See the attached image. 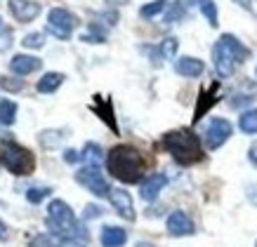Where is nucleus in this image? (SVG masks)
Here are the masks:
<instances>
[{
  "instance_id": "f257e3e1",
  "label": "nucleus",
  "mask_w": 257,
  "mask_h": 247,
  "mask_svg": "<svg viewBox=\"0 0 257 247\" xmlns=\"http://www.w3.org/2000/svg\"><path fill=\"white\" fill-rule=\"evenodd\" d=\"M106 167L113 177L125 181V184H137L147 172V160L142 158V153L135 146L120 144V146H113L109 151Z\"/></svg>"
},
{
  "instance_id": "f03ea898",
  "label": "nucleus",
  "mask_w": 257,
  "mask_h": 247,
  "mask_svg": "<svg viewBox=\"0 0 257 247\" xmlns=\"http://www.w3.org/2000/svg\"><path fill=\"white\" fill-rule=\"evenodd\" d=\"M163 146L172 153V158L179 165H194L203 158L201 151V141L194 132L189 130H177V132H168L163 137Z\"/></svg>"
},
{
  "instance_id": "7ed1b4c3",
  "label": "nucleus",
  "mask_w": 257,
  "mask_h": 247,
  "mask_svg": "<svg viewBox=\"0 0 257 247\" xmlns=\"http://www.w3.org/2000/svg\"><path fill=\"white\" fill-rule=\"evenodd\" d=\"M250 57V50L243 47L234 36H222L219 43L215 45V66L222 78L231 76L234 71V62H245Z\"/></svg>"
},
{
  "instance_id": "20e7f679",
  "label": "nucleus",
  "mask_w": 257,
  "mask_h": 247,
  "mask_svg": "<svg viewBox=\"0 0 257 247\" xmlns=\"http://www.w3.org/2000/svg\"><path fill=\"white\" fill-rule=\"evenodd\" d=\"M0 162L3 167L17 177H26L36 170V158L29 148H24L22 144H15V141H5L0 146Z\"/></svg>"
},
{
  "instance_id": "39448f33",
  "label": "nucleus",
  "mask_w": 257,
  "mask_h": 247,
  "mask_svg": "<svg viewBox=\"0 0 257 247\" xmlns=\"http://www.w3.org/2000/svg\"><path fill=\"white\" fill-rule=\"evenodd\" d=\"M47 224L52 226V233L66 235L76 226V214L64 200H52L50 207H47Z\"/></svg>"
},
{
  "instance_id": "423d86ee",
  "label": "nucleus",
  "mask_w": 257,
  "mask_h": 247,
  "mask_svg": "<svg viewBox=\"0 0 257 247\" xmlns=\"http://www.w3.org/2000/svg\"><path fill=\"white\" fill-rule=\"evenodd\" d=\"M76 24H78V19L64 8L50 10V15H47V31L55 33L59 40H69L71 31L76 29Z\"/></svg>"
},
{
  "instance_id": "0eeeda50",
  "label": "nucleus",
  "mask_w": 257,
  "mask_h": 247,
  "mask_svg": "<svg viewBox=\"0 0 257 247\" xmlns=\"http://www.w3.org/2000/svg\"><path fill=\"white\" fill-rule=\"evenodd\" d=\"M76 181L85 186L90 193L99 195V198H104V195L111 193V188H109V184H106L104 174H101L99 167H94V165H87V167H83V170L76 172Z\"/></svg>"
},
{
  "instance_id": "6e6552de",
  "label": "nucleus",
  "mask_w": 257,
  "mask_h": 247,
  "mask_svg": "<svg viewBox=\"0 0 257 247\" xmlns=\"http://www.w3.org/2000/svg\"><path fill=\"white\" fill-rule=\"evenodd\" d=\"M229 137H231V123L224 120V118H212L208 130H205V144H208V148H219Z\"/></svg>"
},
{
  "instance_id": "1a4fd4ad",
  "label": "nucleus",
  "mask_w": 257,
  "mask_h": 247,
  "mask_svg": "<svg viewBox=\"0 0 257 247\" xmlns=\"http://www.w3.org/2000/svg\"><path fill=\"white\" fill-rule=\"evenodd\" d=\"M10 12L22 24H29L43 12V5L36 0H10Z\"/></svg>"
},
{
  "instance_id": "9d476101",
  "label": "nucleus",
  "mask_w": 257,
  "mask_h": 247,
  "mask_svg": "<svg viewBox=\"0 0 257 247\" xmlns=\"http://www.w3.org/2000/svg\"><path fill=\"white\" fill-rule=\"evenodd\" d=\"M10 69L17 76H29V73L40 69V59H36L31 54H17V57H12V62H10Z\"/></svg>"
},
{
  "instance_id": "9b49d317",
  "label": "nucleus",
  "mask_w": 257,
  "mask_h": 247,
  "mask_svg": "<svg viewBox=\"0 0 257 247\" xmlns=\"http://www.w3.org/2000/svg\"><path fill=\"white\" fill-rule=\"evenodd\" d=\"M113 207L118 209V214L125 216V219H135V209H133V198L127 191H120V188H113L109 193Z\"/></svg>"
},
{
  "instance_id": "f8f14e48",
  "label": "nucleus",
  "mask_w": 257,
  "mask_h": 247,
  "mask_svg": "<svg viewBox=\"0 0 257 247\" xmlns=\"http://www.w3.org/2000/svg\"><path fill=\"white\" fill-rule=\"evenodd\" d=\"M168 231L172 235H189V233H194V224L184 212H172L168 216Z\"/></svg>"
},
{
  "instance_id": "ddd939ff",
  "label": "nucleus",
  "mask_w": 257,
  "mask_h": 247,
  "mask_svg": "<svg viewBox=\"0 0 257 247\" xmlns=\"http://www.w3.org/2000/svg\"><path fill=\"white\" fill-rule=\"evenodd\" d=\"M168 184V177L165 174H154V177H149L144 184H142V198L144 200H154L158 193H161V188Z\"/></svg>"
},
{
  "instance_id": "4468645a",
  "label": "nucleus",
  "mask_w": 257,
  "mask_h": 247,
  "mask_svg": "<svg viewBox=\"0 0 257 247\" xmlns=\"http://www.w3.org/2000/svg\"><path fill=\"white\" fill-rule=\"evenodd\" d=\"M127 240L123 228H118V226H104V231H101V245L104 247H120Z\"/></svg>"
},
{
  "instance_id": "2eb2a0df",
  "label": "nucleus",
  "mask_w": 257,
  "mask_h": 247,
  "mask_svg": "<svg viewBox=\"0 0 257 247\" xmlns=\"http://www.w3.org/2000/svg\"><path fill=\"white\" fill-rule=\"evenodd\" d=\"M177 73L179 76H187V78H196L203 73V62L201 59H191V57H184V59H179L177 62Z\"/></svg>"
},
{
  "instance_id": "dca6fc26",
  "label": "nucleus",
  "mask_w": 257,
  "mask_h": 247,
  "mask_svg": "<svg viewBox=\"0 0 257 247\" xmlns=\"http://www.w3.org/2000/svg\"><path fill=\"white\" fill-rule=\"evenodd\" d=\"M94 111H97V116L104 120V123L109 125L113 132H118V125H116V118H113V111H111V101L109 99H94Z\"/></svg>"
},
{
  "instance_id": "f3484780",
  "label": "nucleus",
  "mask_w": 257,
  "mask_h": 247,
  "mask_svg": "<svg viewBox=\"0 0 257 247\" xmlns=\"http://www.w3.org/2000/svg\"><path fill=\"white\" fill-rule=\"evenodd\" d=\"M62 83H64L62 73H45V76L38 80V85H36V87H38L40 94H52L57 87L62 85Z\"/></svg>"
},
{
  "instance_id": "a211bd4d",
  "label": "nucleus",
  "mask_w": 257,
  "mask_h": 247,
  "mask_svg": "<svg viewBox=\"0 0 257 247\" xmlns=\"http://www.w3.org/2000/svg\"><path fill=\"white\" fill-rule=\"evenodd\" d=\"M64 245V235L59 233H40L31 240V247H62Z\"/></svg>"
},
{
  "instance_id": "6ab92c4d",
  "label": "nucleus",
  "mask_w": 257,
  "mask_h": 247,
  "mask_svg": "<svg viewBox=\"0 0 257 247\" xmlns=\"http://www.w3.org/2000/svg\"><path fill=\"white\" fill-rule=\"evenodd\" d=\"M215 94H217V85H212L210 92H203V94H201V99H198V106H196V116H194V120H201L203 113H205V111H208V108H210L212 104L217 101V97H215Z\"/></svg>"
},
{
  "instance_id": "aec40b11",
  "label": "nucleus",
  "mask_w": 257,
  "mask_h": 247,
  "mask_svg": "<svg viewBox=\"0 0 257 247\" xmlns=\"http://www.w3.org/2000/svg\"><path fill=\"white\" fill-rule=\"evenodd\" d=\"M17 120V104L10 99H0V123L12 125Z\"/></svg>"
},
{
  "instance_id": "412c9836",
  "label": "nucleus",
  "mask_w": 257,
  "mask_h": 247,
  "mask_svg": "<svg viewBox=\"0 0 257 247\" xmlns=\"http://www.w3.org/2000/svg\"><path fill=\"white\" fill-rule=\"evenodd\" d=\"M101 158H104V155H101V148L97 146V144H85L83 153H80V160H85L87 165H94V167L101 162Z\"/></svg>"
},
{
  "instance_id": "4be33fe9",
  "label": "nucleus",
  "mask_w": 257,
  "mask_h": 247,
  "mask_svg": "<svg viewBox=\"0 0 257 247\" xmlns=\"http://www.w3.org/2000/svg\"><path fill=\"white\" fill-rule=\"evenodd\" d=\"M241 130L245 132V134H255L257 132V111H245L241 116Z\"/></svg>"
},
{
  "instance_id": "5701e85b",
  "label": "nucleus",
  "mask_w": 257,
  "mask_h": 247,
  "mask_svg": "<svg viewBox=\"0 0 257 247\" xmlns=\"http://www.w3.org/2000/svg\"><path fill=\"white\" fill-rule=\"evenodd\" d=\"M196 5L201 8V12L208 17V22H210L212 26H217V8H215V3H212V0H198Z\"/></svg>"
},
{
  "instance_id": "b1692460",
  "label": "nucleus",
  "mask_w": 257,
  "mask_h": 247,
  "mask_svg": "<svg viewBox=\"0 0 257 247\" xmlns=\"http://www.w3.org/2000/svg\"><path fill=\"white\" fill-rule=\"evenodd\" d=\"M50 193H52L50 188H29V191H26V200L33 202V205H38V202H43Z\"/></svg>"
},
{
  "instance_id": "393cba45",
  "label": "nucleus",
  "mask_w": 257,
  "mask_h": 247,
  "mask_svg": "<svg viewBox=\"0 0 257 247\" xmlns=\"http://www.w3.org/2000/svg\"><path fill=\"white\" fill-rule=\"evenodd\" d=\"M22 45L31 47V50H40V47L45 45V36H43V33H29V36L22 40Z\"/></svg>"
},
{
  "instance_id": "a878e982",
  "label": "nucleus",
  "mask_w": 257,
  "mask_h": 247,
  "mask_svg": "<svg viewBox=\"0 0 257 247\" xmlns=\"http://www.w3.org/2000/svg\"><path fill=\"white\" fill-rule=\"evenodd\" d=\"M0 87L8 92H19L24 90V80L22 78H0Z\"/></svg>"
},
{
  "instance_id": "bb28decb",
  "label": "nucleus",
  "mask_w": 257,
  "mask_h": 247,
  "mask_svg": "<svg viewBox=\"0 0 257 247\" xmlns=\"http://www.w3.org/2000/svg\"><path fill=\"white\" fill-rule=\"evenodd\" d=\"M165 8V0H154V3H149V5H144V8L140 10V15L142 17H154V15H158V12H161V10Z\"/></svg>"
},
{
  "instance_id": "cd10ccee",
  "label": "nucleus",
  "mask_w": 257,
  "mask_h": 247,
  "mask_svg": "<svg viewBox=\"0 0 257 247\" xmlns=\"http://www.w3.org/2000/svg\"><path fill=\"white\" fill-rule=\"evenodd\" d=\"M184 12H187V10H184V5H182V3H175V5H172V10L168 12V17H165V22H168V24L177 22V19H182V17H184Z\"/></svg>"
},
{
  "instance_id": "c85d7f7f",
  "label": "nucleus",
  "mask_w": 257,
  "mask_h": 247,
  "mask_svg": "<svg viewBox=\"0 0 257 247\" xmlns=\"http://www.w3.org/2000/svg\"><path fill=\"white\" fill-rule=\"evenodd\" d=\"M175 52H177V40H175V38H168V40H163V45H161V54L170 59V57H172V54H175Z\"/></svg>"
},
{
  "instance_id": "c756f323",
  "label": "nucleus",
  "mask_w": 257,
  "mask_h": 247,
  "mask_svg": "<svg viewBox=\"0 0 257 247\" xmlns=\"http://www.w3.org/2000/svg\"><path fill=\"white\" fill-rule=\"evenodd\" d=\"M59 139H62V134H59V132H43V134H40L43 146H55Z\"/></svg>"
},
{
  "instance_id": "7c9ffc66",
  "label": "nucleus",
  "mask_w": 257,
  "mask_h": 247,
  "mask_svg": "<svg viewBox=\"0 0 257 247\" xmlns=\"http://www.w3.org/2000/svg\"><path fill=\"white\" fill-rule=\"evenodd\" d=\"M10 45H12V31L3 29V33H0V50H8Z\"/></svg>"
},
{
  "instance_id": "2f4dec72",
  "label": "nucleus",
  "mask_w": 257,
  "mask_h": 247,
  "mask_svg": "<svg viewBox=\"0 0 257 247\" xmlns=\"http://www.w3.org/2000/svg\"><path fill=\"white\" fill-rule=\"evenodd\" d=\"M78 158H80L78 151H66V153H64V160H66V162H76Z\"/></svg>"
},
{
  "instance_id": "473e14b6",
  "label": "nucleus",
  "mask_w": 257,
  "mask_h": 247,
  "mask_svg": "<svg viewBox=\"0 0 257 247\" xmlns=\"http://www.w3.org/2000/svg\"><path fill=\"white\" fill-rule=\"evenodd\" d=\"M250 160L257 165V144H252V148H250Z\"/></svg>"
},
{
  "instance_id": "72a5a7b5",
  "label": "nucleus",
  "mask_w": 257,
  "mask_h": 247,
  "mask_svg": "<svg viewBox=\"0 0 257 247\" xmlns=\"http://www.w3.org/2000/svg\"><path fill=\"white\" fill-rule=\"evenodd\" d=\"M236 3H238V5H243V8H248V5H250V0H236Z\"/></svg>"
},
{
  "instance_id": "f704fd0d",
  "label": "nucleus",
  "mask_w": 257,
  "mask_h": 247,
  "mask_svg": "<svg viewBox=\"0 0 257 247\" xmlns=\"http://www.w3.org/2000/svg\"><path fill=\"white\" fill-rule=\"evenodd\" d=\"M137 247H151V245H149V242H140V245H137Z\"/></svg>"
},
{
  "instance_id": "c9c22d12",
  "label": "nucleus",
  "mask_w": 257,
  "mask_h": 247,
  "mask_svg": "<svg viewBox=\"0 0 257 247\" xmlns=\"http://www.w3.org/2000/svg\"><path fill=\"white\" fill-rule=\"evenodd\" d=\"M0 238H3V224H0Z\"/></svg>"
},
{
  "instance_id": "e433bc0d",
  "label": "nucleus",
  "mask_w": 257,
  "mask_h": 247,
  "mask_svg": "<svg viewBox=\"0 0 257 247\" xmlns=\"http://www.w3.org/2000/svg\"><path fill=\"white\" fill-rule=\"evenodd\" d=\"M111 3H125V0H111Z\"/></svg>"
}]
</instances>
